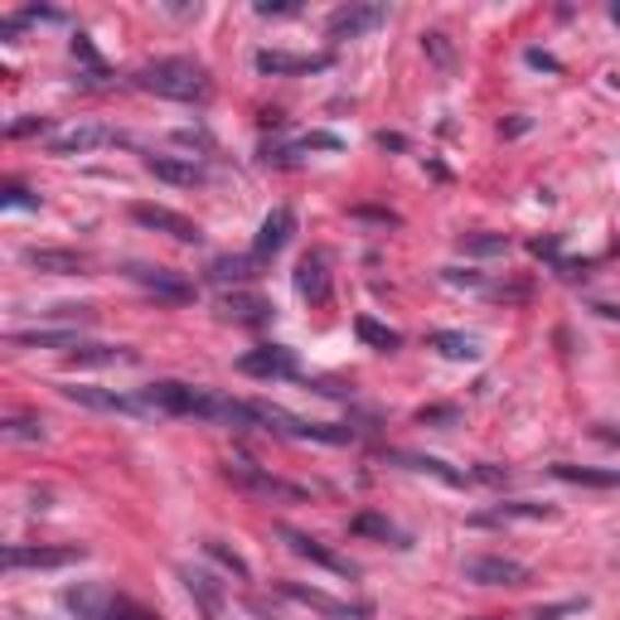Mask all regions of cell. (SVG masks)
I'll use <instances>...</instances> for the list:
<instances>
[{"mask_svg":"<svg viewBox=\"0 0 620 620\" xmlns=\"http://www.w3.org/2000/svg\"><path fill=\"white\" fill-rule=\"evenodd\" d=\"M127 277L137 281L141 291H151L155 301H171V306H185V301H195V286H189L185 277L165 272V267H127Z\"/></svg>","mask_w":620,"mask_h":620,"instance_id":"obj_8","label":"cell"},{"mask_svg":"<svg viewBox=\"0 0 620 620\" xmlns=\"http://www.w3.org/2000/svg\"><path fill=\"white\" fill-rule=\"evenodd\" d=\"M296 291L311 301V306H325V301H330V257H325V253L301 257V267H296Z\"/></svg>","mask_w":620,"mask_h":620,"instance_id":"obj_16","label":"cell"},{"mask_svg":"<svg viewBox=\"0 0 620 620\" xmlns=\"http://www.w3.org/2000/svg\"><path fill=\"white\" fill-rule=\"evenodd\" d=\"M460 577L480 582V586H518V582H528V568L514 558H470L460 568Z\"/></svg>","mask_w":620,"mask_h":620,"instance_id":"obj_11","label":"cell"},{"mask_svg":"<svg viewBox=\"0 0 620 620\" xmlns=\"http://www.w3.org/2000/svg\"><path fill=\"white\" fill-rule=\"evenodd\" d=\"M354 534H374V538H383V543H402V534L388 524V518H378V514H359L354 518Z\"/></svg>","mask_w":620,"mask_h":620,"instance_id":"obj_30","label":"cell"},{"mask_svg":"<svg viewBox=\"0 0 620 620\" xmlns=\"http://www.w3.org/2000/svg\"><path fill=\"white\" fill-rule=\"evenodd\" d=\"M490 620H494V616H490Z\"/></svg>","mask_w":620,"mask_h":620,"instance_id":"obj_38","label":"cell"},{"mask_svg":"<svg viewBox=\"0 0 620 620\" xmlns=\"http://www.w3.org/2000/svg\"><path fill=\"white\" fill-rule=\"evenodd\" d=\"M291 233H296V213H291L286 204H281V209H272V213H267V219H262V229H257V243H253V257H257V262H272V257L281 253V247H286L291 243Z\"/></svg>","mask_w":620,"mask_h":620,"instance_id":"obj_10","label":"cell"},{"mask_svg":"<svg viewBox=\"0 0 620 620\" xmlns=\"http://www.w3.org/2000/svg\"><path fill=\"white\" fill-rule=\"evenodd\" d=\"M103 145H121V137L112 127H103V121H83V127L54 131V137H49L54 155H83V151H103Z\"/></svg>","mask_w":620,"mask_h":620,"instance_id":"obj_5","label":"cell"},{"mask_svg":"<svg viewBox=\"0 0 620 620\" xmlns=\"http://www.w3.org/2000/svg\"><path fill=\"white\" fill-rule=\"evenodd\" d=\"M514 518H552V510L534 500H514V504H500V510L476 514V524H514Z\"/></svg>","mask_w":620,"mask_h":620,"instance_id":"obj_22","label":"cell"},{"mask_svg":"<svg viewBox=\"0 0 620 620\" xmlns=\"http://www.w3.org/2000/svg\"><path fill=\"white\" fill-rule=\"evenodd\" d=\"M0 436H5V442H44V422L39 417H5V422H0Z\"/></svg>","mask_w":620,"mask_h":620,"instance_id":"obj_27","label":"cell"},{"mask_svg":"<svg viewBox=\"0 0 620 620\" xmlns=\"http://www.w3.org/2000/svg\"><path fill=\"white\" fill-rule=\"evenodd\" d=\"M611 15H616V20H620V5H616V10H611Z\"/></svg>","mask_w":620,"mask_h":620,"instance_id":"obj_37","label":"cell"},{"mask_svg":"<svg viewBox=\"0 0 620 620\" xmlns=\"http://www.w3.org/2000/svg\"><path fill=\"white\" fill-rule=\"evenodd\" d=\"M39 199H30L25 185H5V209H35Z\"/></svg>","mask_w":620,"mask_h":620,"instance_id":"obj_32","label":"cell"},{"mask_svg":"<svg viewBox=\"0 0 620 620\" xmlns=\"http://www.w3.org/2000/svg\"><path fill=\"white\" fill-rule=\"evenodd\" d=\"M179 577H185L189 596H195V606L204 611V620H229V601H223V586L209 577V572L199 568H179Z\"/></svg>","mask_w":620,"mask_h":620,"instance_id":"obj_15","label":"cell"},{"mask_svg":"<svg viewBox=\"0 0 620 620\" xmlns=\"http://www.w3.org/2000/svg\"><path fill=\"white\" fill-rule=\"evenodd\" d=\"M131 219H137L141 229L171 233L175 243H199V238H204L195 219H185V213H175V209H165V204H131Z\"/></svg>","mask_w":620,"mask_h":620,"instance_id":"obj_7","label":"cell"},{"mask_svg":"<svg viewBox=\"0 0 620 620\" xmlns=\"http://www.w3.org/2000/svg\"><path fill=\"white\" fill-rule=\"evenodd\" d=\"M69 402L78 408H93V412H141L145 402L141 398H127V393H107V388H83V383H69V388H59Z\"/></svg>","mask_w":620,"mask_h":620,"instance_id":"obj_14","label":"cell"},{"mask_svg":"<svg viewBox=\"0 0 620 620\" xmlns=\"http://www.w3.org/2000/svg\"><path fill=\"white\" fill-rule=\"evenodd\" d=\"M83 558V548H25V543H10L5 548V568L10 572H25V568H69V562Z\"/></svg>","mask_w":620,"mask_h":620,"instance_id":"obj_12","label":"cell"},{"mask_svg":"<svg viewBox=\"0 0 620 620\" xmlns=\"http://www.w3.org/2000/svg\"><path fill=\"white\" fill-rule=\"evenodd\" d=\"M393 466H408V470H422V476H436V480H446V484H466V476L460 470H451L446 460H436V456H408V451H393Z\"/></svg>","mask_w":620,"mask_h":620,"instance_id":"obj_21","label":"cell"},{"mask_svg":"<svg viewBox=\"0 0 620 620\" xmlns=\"http://www.w3.org/2000/svg\"><path fill=\"white\" fill-rule=\"evenodd\" d=\"M204 552H209L213 562H223V568H229V572H238V577H247V562H243V558H238V552H233L229 543H219V538H209Z\"/></svg>","mask_w":620,"mask_h":620,"instance_id":"obj_31","label":"cell"},{"mask_svg":"<svg viewBox=\"0 0 620 620\" xmlns=\"http://www.w3.org/2000/svg\"><path fill=\"white\" fill-rule=\"evenodd\" d=\"M552 476L568 480V484H592V490H611V484H620V470H586V466H552Z\"/></svg>","mask_w":620,"mask_h":620,"instance_id":"obj_23","label":"cell"},{"mask_svg":"<svg viewBox=\"0 0 620 620\" xmlns=\"http://www.w3.org/2000/svg\"><path fill=\"white\" fill-rule=\"evenodd\" d=\"M432 349H442L446 359H476L480 354L476 340H470V335H456V330H436L432 335Z\"/></svg>","mask_w":620,"mask_h":620,"instance_id":"obj_28","label":"cell"},{"mask_svg":"<svg viewBox=\"0 0 620 620\" xmlns=\"http://www.w3.org/2000/svg\"><path fill=\"white\" fill-rule=\"evenodd\" d=\"M354 330H359V340H364V344H374V349H383V354L402 344V335H398V330H388V325L369 320V315H359V320H354Z\"/></svg>","mask_w":620,"mask_h":620,"instance_id":"obj_25","label":"cell"},{"mask_svg":"<svg viewBox=\"0 0 620 620\" xmlns=\"http://www.w3.org/2000/svg\"><path fill=\"white\" fill-rule=\"evenodd\" d=\"M238 369L247 378H296V359H291V349L281 344H262V349H247V354L238 359Z\"/></svg>","mask_w":620,"mask_h":620,"instance_id":"obj_9","label":"cell"},{"mask_svg":"<svg viewBox=\"0 0 620 620\" xmlns=\"http://www.w3.org/2000/svg\"><path fill=\"white\" fill-rule=\"evenodd\" d=\"M204 398L209 388H189V383H175V378H161L141 393L145 408L171 412V417H204Z\"/></svg>","mask_w":620,"mask_h":620,"instance_id":"obj_3","label":"cell"},{"mask_svg":"<svg viewBox=\"0 0 620 620\" xmlns=\"http://www.w3.org/2000/svg\"><path fill=\"white\" fill-rule=\"evenodd\" d=\"M281 592L291 596V601H301V606H311V611H320V616H335V620H354V616H369V606H354V601H335V596H325V592H311V586H301V582H286Z\"/></svg>","mask_w":620,"mask_h":620,"instance_id":"obj_18","label":"cell"},{"mask_svg":"<svg viewBox=\"0 0 620 620\" xmlns=\"http://www.w3.org/2000/svg\"><path fill=\"white\" fill-rule=\"evenodd\" d=\"M291 10H296V5H272V0H262V5H257V15H291Z\"/></svg>","mask_w":620,"mask_h":620,"instance_id":"obj_35","label":"cell"},{"mask_svg":"<svg viewBox=\"0 0 620 620\" xmlns=\"http://www.w3.org/2000/svg\"><path fill=\"white\" fill-rule=\"evenodd\" d=\"M223 476L238 484V490H247V494H262V500H306V490H301V484L281 480V476H272V470L253 466V460H229V466H223Z\"/></svg>","mask_w":620,"mask_h":620,"instance_id":"obj_2","label":"cell"},{"mask_svg":"<svg viewBox=\"0 0 620 620\" xmlns=\"http://www.w3.org/2000/svg\"><path fill=\"white\" fill-rule=\"evenodd\" d=\"M257 267H262L257 257H219V262L209 267V277L229 286V281H253V277H257Z\"/></svg>","mask_w":620,"mask_h":620,"instance_id":"obj_24","label":"cell"},{"mask_svg":"<svg viewBox=\"0 0 620 620\" xmlns=\"http://www.w3.org/2000/svg\"><path fill=\"white\" fill-rule=\"evenodd\" d=\"M25 262L39 267V272H59V277L87 272V257L83 253H69V247H25Z\"/></svg>","mask_w":620,"mask_h":620,"instance_id":"obj_19","label":"cell"},{"mask_svg":"<svg viewBox=\"0 0 620 620\" xmlns=\"http://www.w3.org/2000/svg\"><path fill=\"white\" fill-rule=\"evenodd\" d=\"M451 417H456L451 408H432V412H422V422H451Z\"/></svg>","mask_w":620,"mask_h":620,"instance_id":"obj_36","label":"cell"},{"mask_svg":"<svg viewBox=\"0 0 620 620\" xmlns=\"http://www.w3.org/2000/svg\"><path fill=\"white\" fill-rule=\"evenodd\" d=\"M460 247H466V253H504V247H510V243H504L500 233H494V238H466Z\"/></svg>","mask_w":620,"mask_h":620,"instance_id":"obj_33","label":"cell"},{"mask_svg":"<svg viewBox=\"0 0 620 620\" xmlns=\"http://www.w3.org/2000/svg\"><path fill=\"white\" fill-rule=\"evenodd\" d=\"M257 69L272 73V78H296V73H320L330 69L325 54H286V49H262L257 54Z\"/></svg>","mask_w":620,"mask_h":620,"instance_id":"obj_13","label":"cell"},{"mask_svg":"<svg viewBox=\"0 0 620 620\" xmlns=\"http://www.w3.org/2000/svg\"><path fill=\"white\" fill-rule=\"evenodd\" d=\"M15 349H78V330H15Z\"/></svg>","mask_w":620,"mask_h":620,"instance_id":"obj_20","label":"cell"},{"mask_svg":"<svg viewBox=\"0 0 620 620\" xmlns=\"http://www.w3.org/2000/svg\"><path fill=\"white\" fill-rule=\"evenodd\" d=\"M35 131H49V121H44V117H30V121H15V127H10V137H35Z\"/></svg>","mask_w":620,"mask_h":620,"instance_id":"obj_34","label":"cell"},{"mask_svg":"<svg viewBox=\"0 0 620 620\" xmlns=\"http://www.w3.org/2000/svg\"><path fill=\"white\" fill-rule=\"evenodd\" d=\"M137 83L155 97H175V103H204L213 93V78L195 59H155L137 73Z\"/></svg>","mask_w":620,"mask_h":620,"instance_id":"obj_1","label":"cell"},{"mask_svg":"<svg viewBox=\"0 0 620 620\" xmlns=\"http://www.w3.org/2000/svg\"><path fill=\"white\" fill-rule=\"evenodd\" d=\"M145 171L155 179H165V185H179V189L204 185V165L185 161V155H145Z\"/></svg>","mask_w":620,"mask_h":620,"instance_id":"obj_17","label":"cell"},{"mask_svg":"<svg viewBox=\"0 0 620 620\" xmlns=\"http://www.w3.org/2000/svg\"><path fill=\"white\" fill-rule=\"evenodd\" d=\"M277 538L286 543L296 558H306L315 562V568H325V572H335V577H354V562L340 558V552H330L320 543V538H311V534H301V528H291V524H277Z\"/></svg>","mask_w":620,"mask_h":620,"instance_id":"obj_4","label":"cell"},{"mask_svg":"<svg viewBox=\"0 0 620 620\" xmlns=\"http://www.w3.org/2000/svg\"><path fill=\"white\" fill-rule=\"evenodd\" d=\"M127 349H107V344H78L73 364H127Z\"/></svg>","mask_w":620,"mask_h":620,"instance_id":"obj_29","label":"cell"},{"mask_svg":"<svg viewBox=\"0 0 620 620\" xmlns=\"http://www.w3.org/2000/svg\"><path fill=\"white\" fill-rule=\"evenodd\" d=\"M383 20H388V10L383 5H340L330 15V25H325V35H330L335 44H344V39H364L369 30H378Z\"/></svg>","mask_w":620,"mask_h":620,"instance_id":"obj_6","label":"cell"},{"mask_svg":"<svg viewBox=\"0 0 620 620\" xmlns=\"http://www.w3.org/2000/svg\"><path fill=\"white\" fill-rule=\"evenodd\" d=\"M223 311H229L233 320H243V325H262L267 315H272V306L257 301V296H229V301H223Z\"/></svg>","mask_w":620,"mask_h":620,"instance_id":"obj_26","label":"cell"}]
</instances>
